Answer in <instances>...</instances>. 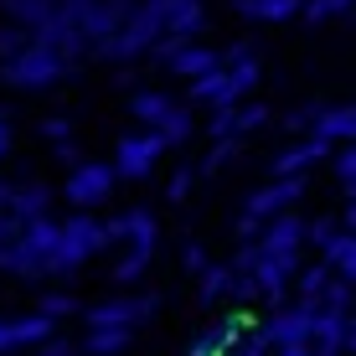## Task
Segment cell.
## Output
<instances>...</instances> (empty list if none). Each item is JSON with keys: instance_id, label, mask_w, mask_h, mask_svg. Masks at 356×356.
I'll return each instance as SVG.
<instances>
[{"instance_id": "obj_1", "label": "cell", "mask_w": 356, "mask_h": 356, "mask_svg": "<svg viewBox=\"0 0 356 356\" xmlns=\"http://www.w3.org/2000/svg\"><path fill=\"white\" fill-rule=\"evenodd\" d=\"M67 72H72L67 57L52 52V47H42L31 36V47H21L16 57L0 63V83H6V88H21V93H42V88H57Z\"/></svg>"}, {"instance_id": "obj_2", "label": "cell", "mask_w": 356, "mask_h": 356, "mask_svg": "<svg viewBox=\"0 0 356 356\" xmlns=\"http://www.w3.org/2000/svg\"><path fill=\"white\" fill-rule=\"evenodd\" d=\"M108 243V222L88 217V207H78V217L63 222V238H57V274H72L83 259H93L98 248Z\"/></svg>"}, {"instance_id": "obj_3", "label": "cell", "mask_w": 356, "mask_h": 356, "mask_svg": "<svg viewBox=\"0 0 356 356\" xmlns=\"http://www.w3.org/2000/svg\"><path fill=\"white\" fill-rule=\"evenodd\" d=\"M114 176H119L114 165L78 161V165H72V176H67V186H63V196L72 207H98V202H108V191H114Z\"/></svg>"}, {"instance_id": "obj_4", "label": "cell", "mask_w": 356, "mask_h": 356, "mask_svg": "<svg viewBox=\"0 0 356 356\" xmlns=\"http://www.w3.org/2000/svg\"><path fill=\"white\" fill-rule=\"evenodd\" d=\"M6 212H16L21 222H31V217H47V212H52V186H42V181L6 186Z\"/></svg>"}, {"instance_id": "obj_5", "label": "cell", "mask_w": 356, "mask_h": 356, "mask_svg": "<svg viewBox=\"0 0 356 356\" xmlns=\"http://www.w3.org/2000/svg\"><path fill=\"white\" fill-rule=\"evenodd\" d=\"M150 310V300H104L88 310V325H119V330H134Z\"/></svg>"}, {"instance_id": "obj_6", "label": "cell", "mask_w": 356, "mask_h": 356, "mask_svg": "<svg viewBox=\"0 0 356 356\" xmlns=\"http://www.w3.org/2000/svg\"><path fill=\"white\" fill-rule=\"evenodd\" d=\"M161 145H165V140H119V161H114V170H119V176H129V181L145 176Z\"/></svg>"}, {"instance_id": "obj_7", "label": "cell", "mask_w": 356, "mask_h": 356, "mask_svg": "<svg viewBox=\"0 0 356 356\" xmlns=\"http://www.w3.org/2000/svg\"><path fill=\"white\" fill-rule=\"evenodd\" d=\"M129 238L134 243H145L150 248V238H155V222H150V212H129V217H119V222H108V238Z\"/></svg>"}, {"instance_id": "obj_8", "label": "cell", "mask_w": 356, "mask_h": 356, "mask_svg": "<svg viewBox=\"0 0 356 356\" xmlns=\"http://www.w3.org/2000/svg\"><path fill=\"white\" fill-rule=\"evenodd\" d=\"M21 47H31V26L26 21H0V63H6V57H16Z\"/></svg>"}, {"instance_id": "obj_9", "label": "cell", "mask_w": 356, "mask_h": 356, "mask_svg": "<svg viewBox=\"0 0 356 356\" xmlns=\"http://www.w3.org/2000/svg\"><path fill=\"white\" fill-rule=\"evenodd\" d=\"M0 10H6L10 21H26V26H36L42 16H52V10H47V0H0Z\"/></svg>"}, {"instance_id": "obj_10", "label": "cell", "mask_w": 356, "mask_h": 356, "mask_svg": "<svg viewBox=\"0 0 356 356\" xmlns=\"http://www.w3.org/2000/svg\"><path fill=\"white\" fill-rule=\"evenodd\" d=\"M165 108H170V104H165L161 93H140V98L129 104V114H134V119H145V124H161V119H165Z\"/></svg>"}, {"instance_id": "obj_11", "label": "cell", "mask_w": 356, "mask_h": 356, "mask_svg": "<svg viewBox=\"0 0 356 356\" xmlns=\"http://www.w3.org/2000/svg\"><path fill=\"white\" fill-rule=\"evenodd\" d=\"M36 310L52 315V321H67V315H78V294H42V300H36Z\"/></svg>"}, {"instance_id": "obj_12", "label": "cell", "mask_w": 356, "mask_h": 356, "mask_svg": "<svg viewBox=\"0 0 356 356\" xmlns=\"http://www.w3.org/2000/svg\"><path fill=\"white\" fill-rule=\"evenodd\" d=\"M145 264H150V248H145V243H134V253H129V259H119V264H114V284H129V279L140 274Z\"/></svg>"}, {"instance_id": "obj_13", "label": "cell", "mask_w": 356, "mask_h": 356, "mask_svg": "<svg viewBox=\"0 0 356 356\" xmlns=\"http://www.w3.org/2000/svg\"><path fill=\"white\" fill-rule=\"evenodd\" d=\"M161 140H181V134H186V114H176V108H165V119H161Z\"/></svg>"}, {"instance_id": "obj_14", "label": "cell", "mask_w": 356, "mask_h": 356, "mask_svg": "<svg viewBox=\"0 0 356 356\" xmlns=\"http://www.w3.org/2000/svg\"><path fill=\"white\" fill-rule=\"evenodd\" d=\"M42 134H47V140H57V145H63L67 134H72V124H67V119H42Z\"/></svg>"}, {"instance_id": "obj_15", "label": "cell", "mask_w": 356, "mask_h": 356, "mask_svg": "<svg viewBox=\"0 0 356 356\" xmlns=\"http://www.w3.org/2000/svg\"><path fill=\"white\" fill-rule=\"evenodd\" d=\"M42 351H47V356H72V351H78V341H57V336H47V341H42Z\"/></svg>"}, {"instance_id": "obj_16", "label": "cell", "mask_w": 356, "mask_h": 356, "mask_svg": "<svg viewBox=\"0 0 356 356\" xmlns=\"http://www.w3.org/2000/svg\"><path fill=\"white\" fill-rule=\"evenodd\" d=\"M196 67H207L202 52H186V57H181V72H196Z\"/></svg>"}, {"instance_id": "obj_17", "label": "cell", "mask_w": 356, "mask_h": 356, "mask_svg": "<svg viewBox=\"0 0 356 356\" xmlns=\"http://www.w3.org/2000/svg\"><path fill=\"white\" fill-rule=\"evenodd\" d=\"M10 145V119H6V108H0V150Z\"/></svg>"}]
</instances>
